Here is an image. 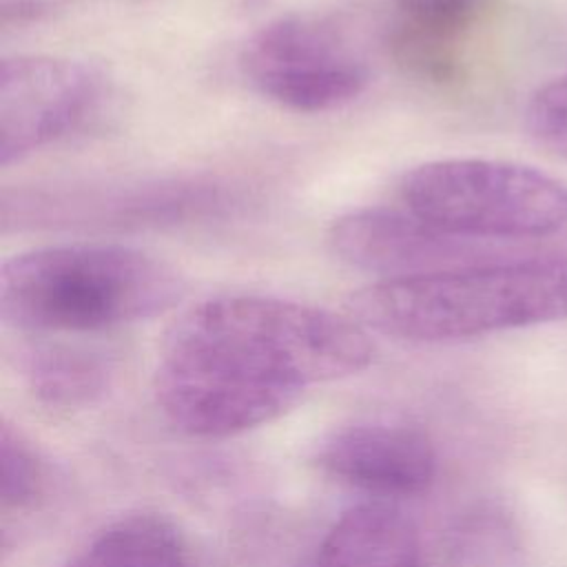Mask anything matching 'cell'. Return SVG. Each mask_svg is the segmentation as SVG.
<instances>
[{"mask_svg":"<svg viewBox=\"0 0 567 567\" xmlns=\"http://www.w3.org/2000/svg\"><path fill=\"white\" fill-rule=\"evenodd\" d=\"M312 463L328 476L383 498L419 496L436 478L432 439L403 421H357L328 432Z\"/></svg>","mask_w":567,"mask_h":567,"instance_id":"obj_8","label":"cell"},{"mask_svg":"<svg viewBox=\"0 0 567 567\" xmlns=\"http://www.w3.org/2000/svg\"><path fill=\"white\" fill-rule=\"evenodd\" d=\"M51 474L38 450L13 430L2 423L0 432V501L2 512H29L40 505L49 494Z\"/></svg>","mask_w":567,"mask_h":567,"instance_id":"obj_14","label":"cell"},{"mask_svg":"<svg viewBox=\"0 0 567 567\" xmlns=\"http://www.w3.org/2000/svg\"><path fill=\"white\" fill-rule=\"evenodd\" d=\"M485 0H392L385 44L394 62L416 80L450 84Z\"/></svg>","mask_w":567,"mask_h":567,"instance_id":"obj_9","label":"cell"},{"mask_svg":"<svg viewBox=\"0 0 567 567\" xmlns=\"http://www.w3.org/2000/svg\"><path fill=\"white\" fill-rule=\"evenodd\" d=\"M399 190L419 219L487 241L547 237L567 224V186L507 159L425 162L405 173Z\"/></svg>","mask_w":567,"mask_h":567,"instance_id":"obj_4","label":"cell"},{"mask_svg":"<svg viewBox=\"0 0 567 567\" xmlns=\"http://www.w3.org/2000/svg\"><path fill=\"white\" fill-rule=\"evenodd\" d=\"M348 308L363 328L419 343L567 321V259L507 257L450 272L379 279L354 290Z\"/></svg>","mask_w":567,"mask_h":567,"instance_id":"obj_2","label":"cell"},{"mask_svg":"<svg viewBox=\"0 0 567 567\" xmlns=\"http://www.w3.org/2000/svg\"><path fill=\"white\" fill-rule=\"evenodd\" d=\"M62 567H197L184 534L164 516L135 512L95 532Z\"/></svg>","mask_w":567,"mask_h":567,"instance_id":"obj_12","label":"cell"},{"mask_svg":"<svg viewBox=\"0 0 567 567\" xmlns=\"http://www.w3.org/2000/svg\"><path fill=\"white\" fill-rule=\"evenodd\" d=\"M22 372L40 403L55 410H78L106 394L113 379V361L93 346L47 339L27 350Z\"/></svg>","mask_w":567,"mask_h":567,"instance_id":"obj_11","label":"cell"},{"mask_svg":"<svg viewBox=\"0 0 567 567\" xmlns=\"http://www.w3.org/2000/svg\"><path fill=\"white\" fill-rule=\"evenodd\" d=\"M246 80L270 102L299 113H321L357 100L370 71L337 24L290 13L264 24L241 53Z\"/></svg>","mask_w":567,"mask_h":567,"instance_id":"obj_5","label":"cell"},{"mask_svg":"<svg viewBox=\"0 0 567 567\" xmlns=\"http://www.w3.org/2000/svg\"><path fill=\"white\" fill-rule=\"evenodd\" d=\"M51 9L49 0H2V24H22L40 18Z\"/></svg>","mask_w":567,"mask_h":567,"instance_id":"obj_16","label":"cell"},{"mask_svg":"<svg viewBox=\"0 0 567 567\" xmlns=\"http://www.w3.org/2000/svg\"><path fill=\"white\" fill-rule=\"evenodd\" d=\"M184 279L166 261L122 244H58L4 261L0 308L42 337H82L173 308Z\"/></svg>","mask_w":567,"mask_h":567,"instance_id":"obj_3","label":"cell"},{"mask_svg":"<svg viewBox=\"0 0 567 567\" xmlns=\"http://www.w3.org/2000/svg\"><path fill=\"white\" fill-rule=\"evenodd\" d=\"M230 202L226 186L202 179L71 186L4 197L2 219L16 215L18 224L162 226L217 215Z\"/></svg>","mask_w":567,"mask_h":567,"instance_id":"obj_7","label":"cell"},{"mask_svg":"<svg viewBox=\"0 0 567 567\" xmlns=\"http://www.w3.org/2000/svg\"><path fill=\"white\" fill-rule=\"evenodd\" d=\"M363 326L323 308L264 295H221L166 332L153 392L164 419L195 439L270 423L319 383L372 361Z\"/></svg>","mask_w":567,"mask_h":567,"instance_id":"obj_1","label":"cell"},{"mask_svg":"<svg viewBox=\"0 0 567 567\" xmlns=\"http://www.w3.org/2000/svg\"><path fill=\"white\" fill-rule=\"evenodd\" d=\"M450 567H529L523 527L498 501H478L456 516L447 536Z\"/></svg>","mask_w":567,"mask_h":567,"instance_id":"obj_13","label":"cell"},{"mask_svg":"<svg viewBox=\"0 0 567 567\" xmlns=\"http://www.w3.org/2000/svg\"><path fill=\"white\" fill-rule=\"evenodd\" d=\"M525 128L540 148L567 159V73L532 93L525 106Z\"/></svg>","mask_w":567,"mask_h":567,"instance_id":"obj_15","label":"cell"},{"mask_svg":"<svg viewBox=\"0 0 567 567\" xmlns=\"http://www.w3.org/2000/svg\"><path fill=\"white\" fill-rule=\"evenodd\" d=\"M301 567H423L419 529L394 503H357L332 520Z\"/></svg>","mask_w":567,"mask_h":567,"instance_id":"obj_10","label":"cell"},{"mask_svg":"<svg viewBox=\"0 0 567 567\" xmlns=\"http://www.w3.org/2000/svg\"><path fill=\"white\" fill-rule=\"evenodd\" d=\"M109 102L104 73L60 55L4 58L0 69V162L82 133Z\"/></svg>","mask_w":567,"mask_h":567,"instance_id":"obj_6","label":"cell"}]
</instances>
